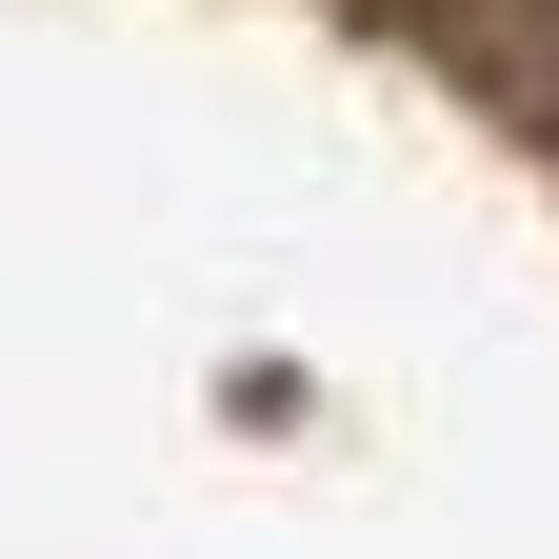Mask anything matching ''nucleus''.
I'll return each instance as SVG.
<instances>
[]
</instances>
